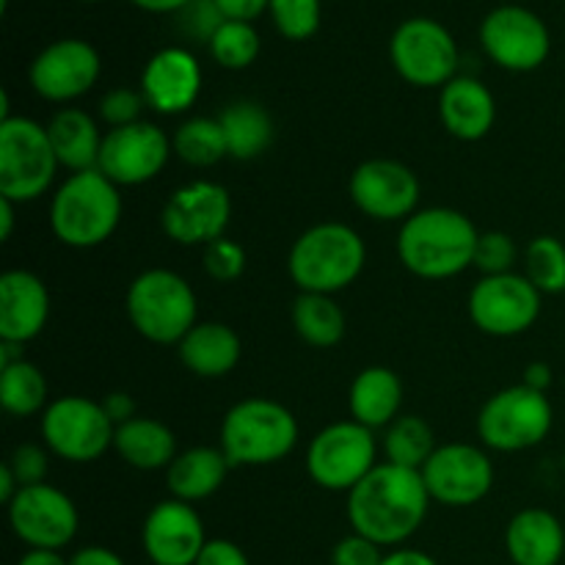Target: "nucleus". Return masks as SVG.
<instances>
[{"label":"nucleus","mask_w":565,"mask_h":565,"mask_svg":"<svg viewBox=\"0 0 565 565\" xmlns=\"http://www.w3.org/2000/svg\"><path fill=\"white\" fill-rule=\"evenodd\" d=\"M519 263V248L508 232L491 230L480 232L478 246H475L472 268L480 270V276H502L513 274Z\"/></svg>","instance_id":"nucleus-38"},{"label":"nucleus","mask_w":565,"mask_h":565,"mask_svg":"<svg viewBox=\"0 0 565 565\" xmlns=\"http://www.w3.org/2000/svg\"><path fill=\"white\" fill-rule=\"evenodd\" d=\"M480 230L456 207H419L397 230V259L425 281L456 279L472 268Z\"/></svg>","instance_id":"nucleus-2"},{"label":"nucleus","mask_w":565,"mask_h":565,"mask_svg":"<svg viewBox=\"0 0 565 565\" xmlns=\"http://www.w3.org/2000/svg\"><path fill=\"white\" fill-rule=\"evenodd\" d=\"M505 552L513 565H561L565 527L546 508H524L508 522Z\"/></svg>","instance_id":"nucleus-24"},{"label":"nucleus","mask_w":565,"mask_h":565,"mask_svg":"<svg viewBox=\"0 0 565 565\" xmlns=\"http://www.w3.org/2000/svg\"><path fill=\"white\" fill-rule=\"evenodd\" d=\"M22 348L25 345H20V342H3L0 340V367H9V364H14V362H22Z\"/></svg>","instance_id":"nucleus-54"},{"label":"nucleus","mask_w":565,"mask_h":565,"mask_svg":"<svg viewBox=\"0 0 565 565\" xmlns=\"http://www.w3.org/2000/svg\"><path fill=\"white\" fill-rule=\"evenodd\" d=\"M246 263H248L246 248L226 235L218 237V241H213L210 246H204V254H202L204 274H207L213 281H218V285H232V281L241 279V276L246 274Z\"/></svg>","instance_id":"nucleus-39"},{"label":"nucleus","mask_w":565,"mask_h":565,"mask_svg":"<svg viewBox=\"0 0 565 565\" xmlns=\"http://www.w3.org/2000/svg\"><path fill=\"white\" fill-rule=\"evenodd\" d=\"M177 22H180L182 33H185L191 42L210 44L215 31L226 22V17L215 0H191L185 9L177 11Z\"/></svg>","instance_id":"nucleus-41"},{"label":"nucleus","mask_w":565,"mask_h":565,"mask_svg":"<svg viewBox=\"0 0 565 565\" xmlns=\"http://www.w3.org/2000/svg\"><path fill=\"white\" fill-rule=\"evenodd\" d=\"M17 224V204L0 196V241H11Z\"/></svg>","instance_id":"nucleus-52"},{"label":"nucleus","mask_w":565,"mask_h":565,"mask_svg":"<svg viewBox=\"0 0 565 565\" xmlns=\"http://www.w3.org/2000/svg\"><path fill=\"white\" fill-rule=\"evenodd\" d=\"M353 207L381 224H403L419 210L423 185L414 169L392 158L364 160L348 180Z\"/></svg>","instance_id":"nucleus-15"},{"label":"nucleus","mask_w":565,"mask_h":565,"mask_svg":"<svg viewBox=\"0 0 565 565\" xmlns=\"http://www.w3.org/2000/svg\"><path fill=\"white\" fill-rule=\"evenodd\" d=\"M103 72V61L86 39H55L36 53L28 70L31 88L47 103L70 105L92 92Z\"/></svg>","instance_id":"nucleus-19"},{"label":"nucleus","mask_w":565,"mask_h":565,"mask_svg":"<svg viewBox=\"0 0 565 565\" xmlns=\"http://www.w3.org/2000/svg\"><path fill=\"white\" fill-rule=\"evenodd\" d=\"M196 565H252L243 546H237L230 539H210L204 544L202 555H199Z\"/></svg>","instance_id":"nucleus-44"},{"label":"nucleus","mask_w":565,"mask_h":565,"mask_svg":"<svg viewBox=\"0 0 565 565\" xmlns=\"http://www.w3.org/2000/svg\"><path fill=\"white\" fill-rule=\"evenodd\" d=\"M439 119L458 141H483L497 121V99L483 81L456 75L439 88Z\"/></svg>","instance_id":"nucleus-23"},{"label":"nucleus","mask_w":565,"mask_h":565,"mask_svg":"<svg viewBox=\"0 0 565 565\" xmlns=\"http://www.w3.org/2000/svg\"><path fill=\"white\" fill-rule=\"evenodd\" d=\"M58 169L47 125L31 116L0 121V196L14 204L36 202L53 188Z\"/></svg>","instance_id":"nucleus-7"},{"label":"nucleus","mask_w":565,"mask_h":565,"mask_svg":"<svg viewBox=\"0 0 565 565\" xmlns=\"http://www.w3.org/2000/svg\"><path fill=\"white\" fill-rule=\"evenodd\" d=\"M9 527L28 550L61 552L75 541L81 530V513L66 491L50 483L28 486L6 505Z\"/></svg>","instance_id":"nucleus-14"},{"label":"nucleus","mask_w":565,"mask_h":565,"mask_svg":"<svg viewBox=\"0 0 565 565\" xmlns=\"http://www.w3.org/2000/svg\"><path fill=\"white\" fill-rule=\"evenodd\" d=\"M384 550L364 535L351 533L331 550V565H381Z\"/></svg>","instance_id":"nucleus-43"},{"label":"nucleus","mask_w":565,"mask_h":565,"mask_svg":"<svg viewBox=\"0 0 565 565\" xmlns=\"http://www.w3.org/2000/svg\"><path fill=\"white\" fill-rule=\"evenodd\" d=\"M103 408H105V414L114 419L116 428H119V425H125V423H130L132 417H138L136 401H132L127 392H110V395H105L103 397Z\"/></svg>","instance_id":"nucleus-46"},{"label":"nucleus","mask_w":565,"mask_h":565,"mask_svg":"<svg viewBox=\"0 0 565 565\" xmlns=\"http://www.w3.org/2000/svg\"><path fill=\"white\" fill-rule=\"evenodd\" d=\"M0 406L17 419L42 414L50 406V386L42 370L28 359L0 367Z\"/></svg>","instance_id":"nucleus-32"},{"label":"nucleus","mask_w":565,"mask_h":565,"mask_svg":"<svg viewBox=\"0 0 565 565\" xmlns=\"http://www.w3.org/2000/svg\"><path fill=\"white\" fill-rule=\"evenodd\" d=\"M39 434L50 456L66 463H94L114 447L116 425L105 414L103 401L64 395L42 412Z\"/></svg>","instance_id":"nucleus-10"},{"label":"nucleus","mask_w":565,"mask_h":565,"mask_svg":"<svg viewBox=\"0 0 565 565\" xmlns=\"http://www.w3.org/2000/svg\"><path fill=\"white\" fill-rule=\"evenodd\" d=\"M301 425L296 414L270 397H246L221 419L218 447L235 467H270L296 450Z\"/></svg>","instance_id":"nucleus-5"},{"label":"nucleus","mask_w":565,"mask_h":565,"mask_svg":"<svg viewBox=\"0 0 565 565\" xmlns=\"http://www.w3.org/2000/svg\"><path fill=\"white\" fill-rule=\"evenodd\" d=\"M47 136L55 149L61 169L70 174L97 169L99 149H103L105 132L99 130L97 119L83 108H61L47 121Z\"/></svg>","instance_id":"nucleus-28"},{"label":"nucleus","mask_w":565,"mask_h":565,"mask_svg":"<svg viewBox=\"0 0 565 565\" xmlns=\"http://www.w3.org/2000/svg\"><path fill=\"white\" fill-rule=\"evenodd\" d=\"M218 9L224 11L226 20H243L254 22L263 11H268L270 0H215Z\"/></svg>","instance_id":"nucleus-45"},{"label":"nucleus","mask_w":565,"mask_h":565,"mask_svg":"<svg viewBox=\"0 0 565 565\" xmlns=\"http://www.w3.org/2000/svg\"><path fill=\"white\" fill-rule=\"evenodd\" d=\"M17 565H70V557H64L61 552H47V550H28L25 555L17 561Z\"/></svg>","instance_id":"nucleus-50"},{"label":"nucleus","mask_w":565,"mask_h":565,"mask_svg":"<svg viewBox=\"0 0 565 565\" xmlns=\"http://www.w3.org/2000/svg\"><path fill=\"white\" fill-rule=\"evenodd\" d=\"M125 213L121 188L99 169L70 174L50 199V230L66 248H97L116 235Z\"/></svg>","instance_id":"nucleus-3"},{"label":"nucleus","mask_w":565,"mask_h":565,"mask_svg":"<svg viewBox=\"0 0 565 565\" xmlns=\"http://www.w3.org/2000/svg\"><path fill=\"white\" fill-rule=\"evenodd\" d=\"M480 44L497 66L508 72H533L552 53V33L535 11L524 6H497L480 22Z\"/></svg>","instance_id":"nucleus-16"},{"label":"nucleus","mask_w":565,"mask_h":565,"mask_svg":"<svg viewBox=\"0 0 565 565\" xmlns=\"http://www.w3.org/2000/svg\"><path fill=\"white\" fill-rule=\"evenodd\" d=\"M143 108H147V99H143L141 92L119 86L103 94V99H99V119L108 125V130H114V127H127L141 121Z\"/></svg>","instance_id":"nucleus-40"},{"label":"nucleus","mask_w":565,"mask_h":565,"mask_svg":"<svg viewBox=\"0 0 565 565\" xmlns=\"http://www.w3.org/2000/svg\"><path fill=\"white\" fill-rule=\"evenodd\" d=\"M182 367L196 379H224L241 364L243 342L232 326L218 320H199L177 345Z\"/></svg>","instance_id":"nucleus-25"},{"label":"nucleus","mask_w":565,"mask_h":565,"mask_svg":"<svg viewBox=\"0 0 565 565\" xmlns=\"http://www.w3.org/2000/svg\"><path fill=\"white\" fill-rule=\"evenodd\" d=\"M379 450L375 430L356 419L331 423L309 441L307 475L318 489L348 494L379 467Z\"/></svg>","instance_id":"nucleus-9"},{"label":"nucleus","mask_w":565,"mask_h":565,"mask_svg":"<svg viewBox=\"0 0 565 565\" xmlns=\"http://www.w3.org/2000/svg\"><path fill=\"white\" fill-rule=\"evenodd\" d=\"M292 326H296V334L307 345L326 351V348L340 345L342 337H345L348 320L334 296L301 292L292 303Z\"/></svg>","instance_id":"nucleus-31"},{"label":"nucleus","mask_w":565,"mask_h":565,"mask_svg":"<svg viewBox=\"0 0 565 565\" xmlns=\"http://www.w3.org/2000/svg\"><path fill=\"white\" fill-rule=\"evenodd\" d=\"M232 221V196L221 182L193 180L171 191L160 213L166 237L177 246H210L226 235Z\"/></svg>","instance_id":"nucleus-17"},{"label":"nucleus","mask_w":565,"mask_h":565,"mask_svg":"<svg viewBox=\"0 0 565 565\" xmlns=\"http://www.w3.org/2000/svg\"><path fill=\"white\" fill-rule=\"evenodd\" d=\"M6 463H9V469L14 472L20 489L47 483L50 450L44 445H17Z\"/></svg>","instance_id":"nucleus-42"},{"label":"nucleus","mask_w":565,"mask_h":565,"mask_svg":"<svg viewBox=\"0 0 565 565\" xmlns=\"http://www.w3.org/2000/svg\"><path fill=\"white\" fill-rule=\"evenodd\" d=\"M171 149L191 169H213L230 158L218 116H191L171 132Z\"/></svg>","instance_id":"nucleus-33"},{"label":"nucleus","mask_w":565,"mask_h":565,"mask_svg":"<svg viewBox=\"0 0 565 565\" xmlns=\"http://www.w3.org/2000/svg\"><path fill=\"white\" fill-rule=\"evenodd\" d=\"M430 494L417 469L381 461L362 483L348 491L345 513L353 533L397 550L419 533L430 511Z\"/></svg>","instance_id":"nucleus-1"},{"label":"nucleus","mask_w":565,"mask_h":565,"mask_svg":"<svg viewBox=\"0 0 565 565\" xmlns=\"http://www.w3.org/2000/svg\"><path fill=\"white\" fill-rule=\"evenodd\" d=\"M469 320L489 337H519L535 326L544 296L524 274L480 276L469 292Z\"/></svg>","instance_id":"nucleus-12"},{"label":"nucleus","mask_w":565,"mask_h":565,"mask_svg":"<svg viewBox=\"0 0 565 565\" xmlns=\"http://www.w3.org/2000/svg\"><path fill=\"white\" fill-rule=\"evenodd\" d=\"M230 469L232 463L221 447H191V450H182L166 469V489L174 500L199 505L221 491Z\"/></svg>","instance_id":"nucleus-27"},{"label":"nucleus","mask_w":565,"mask_h":565,"mask_svg":"<svg viewBox=\"0 0 565 565\" xmlns=\"http://www.w3.org/2000/svg\"><path fill=\"white\" fill-rule=\"evenodd\" d=\"M381 565H439L428 552L408 550V546H397V550L386 552Z\"/></svg>","instance_id":"nucleus-48"},{"label":"nucleus","mask_w":565,"mask_h":565,"mask_svg":"<svg viewBox=\"0 0 565 565\" xmlns=\"http://www.w3.org/2000/svg\"><path fill=\"white\" fill-rule=\"evenodd\" d=\"M202 64L185 47H163L143 64L141 88L147 108L154 114L177 116L196 105L202 94Z\"/></svg>","instance_id":"nucleus-21"},{"label":"nucleus","mask_w":565,"mask_h":565,"mask_svg":"<svg viewBox=\"0 0 565 565\" xmlns=\"http://www.w3.org/2000/svg\"><path fill=\"white\" fill-rule=\"evenodd\" d=\"M210 55L224 70H248L259 58L263 39L252 22L226 20L207 44Z\"/></svg>","instance_id":"nucleus-36"},{"label":"nucleus","mask_w":565,"mask_h":565,"mask_svg":"<svg viewBox=\"0 0 565 565\" xmlns=\"http://www.w3.org/2000/svg\"><path fill=\"white\" fill-rule=\"evenodd\" d=\"M125 312L143 340L177 348L199 323V298L191 281L177 270L149 268L127 287Z\"/></svg>","instance_id":"nucleus-6"},{"label":"nucleus","mask_w":565,"mask_h":565,"mask_svg":"<svg viewBox=\"0 0 565 565\" xmlns=\"http://www.w3.org/2000/svg\"><path fill=\"white\" fill-rule=\"evenodd\" d=\"M83 3H103V0H83Z\"/></svg>","instance_id":"nucleus-55"},{"label":"nucleus","mask_w":565,"mask_h":565,"mask_svg":"<svg viewBox=\"0 0 565 565\" xmlns=\"http://www.w3.org/2000/svg\"><path fill=\"white\" fill-rule=\"evenodd\" d=\"M138 9L152 11V14H177V11L185 9L191 0H132Z\"/></svg>","instance_id":"nucleus-51"},{"label":"nucleus","mask_w":565,"mask_h":565,"mask_svg":"<svg viewBox=\"0 0 565 565\" xmlns=\"http://www.w3.org/2000/svg\"><path fill=\"white\" fill-rule=\"evenodd\" d=\"M17 494H20V483H17V478H14V472L9 469V463H3V467H0V502H3V505H9Z\"/></svg>","instance_id":"nucleus-53"},{"label":"nucleus","mask_w":565,"mask_h":565,"mask_svg":"<svg viewBox=\"0 0 565 565\" xmlns=\"http://www.w3.org/2000/svg\"><path fill=\"white\" fill-rule=\"evenodd\" d=\"M524 276L541 296L565 292V243L555 235H539L524 248Z\"/></svg>","instance_id":"nucleus-35"},{"label":"nucleus","mask_w":565,"mask_h":565,"mask_svg":"<svg viewBox=\"0 0 565 565\" xmlns=\"http://www.w3.org/2000/svg\"><path fill=\"white\" fill-rule=\"evenodd\" d=\"M221 130H224L226 149L235 160H254L265 154L274 143V119L265 105L254 99H237L218 114Z\"/></svg>","instance_id":"nucleus-30"},{"label":"nucleus","mask_w":565,"mask_h":565,"mask_svg":"<svg viewBox=\"0 0 565 565\" xmlns=\"http://www.w3.org/2000/svg\"><path fill=\"white\" fill-rule=\"evenodd\" d=\"M367 246L353 226L342 221H320L309 226L287 254V274L301 292L337 296L362 276Z\"/></svg>","instance_id":"nucleus-4"},{"label":"nucleus","mask_w":565,"mask_h":565,"mask_svg":"<svg viewBox=\"0 0 565 565\" xmlns=\"http://www.w3.org/2000/svg\"><path fill=\"white\" fill-rule=\"evenodd\" d=\"M50 320V290L33 270H6L0 276V340L28 345Z\"/></svg>","instance_id":"nucleus-22"},{"label":"nucleus","mask_w":565,"mask_h":565,"mask_svg":"<svg viewBox=\"0 0 565 565\" xmlns=\"http://www.w3.org/2000/svg\"><path fill=\"white\" fill-rule=\"evenodd\" d=\"M70 565H127V563L121 561V555H116L114 550H108V546L92 544L77 550L75 555L70 557Z\"/></svg>","instance_id":"nucleus-47"},{"label":"nucleus","mask_w":565,"mask_h":565,"mask_svg":"<svg viewBox=\"0 0 565 565\" xmlns=\"http://www.w3.org/2000/svg\"><path fill=\"white\" fill-rule=\"evenodd\" d=\"M524 386H530V390L535 392H550L552 386V367L544 362H533L524 367V379H522Z\"/></svg>","instance_id":"nucleus-49"},{"label":"nucleus","mask_w":565,"mask_h":565,"mask_svg":"<svg viewBox=\"0 0 565 565\" xmlns=\"http://www.w3.org/2000/svg\"><path fill=\"white\" fill-rule=\"evenodd\" d=\"M390 61L397 75L417 88H441L458 75L461 53L452 33L430 17L401 22L390 39Z\"/></svg>","instance_id":"nucleus-11"},{"label":"nucleus","mask_w":565,"mask_h":565,"mask_svg":"<svg viewBox=\"0 0 565 565\" xmlns=\"http://www.w3.org/2000/svg\"><path fill=\"white\" fill-rule=\"evenodd\" d=\"M434 428L425 423L417 414H401L390 428L384 430L381 439V450H384V461L395 463L403 469H423L428 458L436 450Z\"/></svg>","instance_id":"nucleus-34"},{"label":"nucleus","mask_w":565,"mask_h":565,"mask_svg":"<svg viewBox=\"0 0 565 565\" xmlns=\"http://www.w3.org/2000/svg\"><path fill=\"white\" fill-rule=\"evenodd\" d=\"M268 14L281 36L290 42H303L318 33L323 3L320 0H270Z\"/></svg>","instance_id":"nucleus-37"},{"label":"nucleus","mask_w":565,"mask_h":565,"mask_svg":"<svg viewBox=\"0 0 565 565\" xmlns=\"http://www.w3.org/2000/svg\"><path fill=\"white\" fill-rule=\"evenodd\" d=\"M555 425L546 392L516 384L494 392L478 414V439L491 452H524L539 447Z\"/></svg>","instance_id":"nucleus-8"},{"label":"nucleus","mask_w":565,"mask_h":565,"mask_svg":"<svg viewBox=\"0 0 565 565\" xmlns=\"http://www.w3.org/2000/svg\"><path fill=\"white\" fill-rule=\"evenodd\" d=\"M403 408V381L401 375L384 364H370L348 390V412L351 419L370 430H386Z\"/></svg>","instance_id":"nucleus-26"},{"label":"nucleus","mask_w":565,"mask_h":565,"mask_svg":"<svg viewBox=\"0 0 565 565\" xmlns=\"http://www.w3.org/2000/svg\"><path fill=\"white\" fill-rule=\"evenodd\" d=\"M114 450L127 467L138 472H160V469L166 472L180 456L177 434L154 417H132L130 423L119 425Z\"/></svg>","instance_id":"nucleus-29"},{"label":"nucleus","mask_w":565,"mask_h":565,"mask_svg":"<svg viewBox=\"0 0 565 565\" xmlns=\"http://www.w3.org/2000/svg\"><path fill=\"white\" fill-rule=\"evenodd\" d=\"M207 541L204 519L191 502L169 497L143 519L141 546L149 565H196Z\"/></svg>","instance_id":"nucleus-20"},{"label":"nucleus","mask_w":565,"mask_h":565,"mask_svg":"<svg viewBox=\"0 0 565 565\" xmlns=\"http://www.w3.org/2000/svg\"><path fill=\"white\" fill-rule=\"evenodd\" d=\"M171 149V136L154 121H136L127 127L105 130L97 169L119 188H138L152 182L166 169Z\"/></svg>","instance_id":"nucleus-18"},{"label":"nucleus","mask_w":565,"mask_h":565,"mask_svg":"<svg viewBox=\"0 0 565 565\" xmlns=\"http://www.w3.org/2000/svg\"><path fill=\"white\" fill-rule=\"evenodd\" d=\"M430 500L447 508H472L494 489V463L483 445L450 441L439 445L419 469Z\"/></svg>","instance_id":"nucleus-13"}]
</instances>
